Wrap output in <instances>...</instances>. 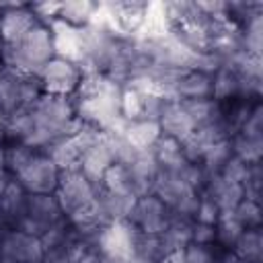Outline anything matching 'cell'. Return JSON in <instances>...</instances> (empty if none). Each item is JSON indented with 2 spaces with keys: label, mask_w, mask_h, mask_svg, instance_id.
<instances>
[{
  "label": "cell",
  "mask_w": 263,
  "mask_h": 263,
  "mask_svg": "<svg viewBox=\"0 0 263 263\" xmlns=\"http://www.w3.org/2000/svg\"><path fill=\"white\" fill-rule=\"evenodd\" d=\"M97 12V2H86V0H70V2H60V12L58 21H64L72 27H86L92 23V16Z\"/></svg>",
  "instance_id": "603a6c76"
},
{
  "label": "cell",
  "mask_w": 263,
  "mask_h": 263,
  "mask_svg": "<svg viewBox=\"0 0 263 263\" xmlns=\"http://www.w3.org/2000/svg\"><path fill=\"white\" fill-rule=\"evenodd\" d=\"M201 193H205L208 197L214 199L220 214L222 212H234V208L245 199L242 185L228 183L220 175H205V183H203Z\"/></svg>",
  "instance_id": "5bb4252c"
},
{
  "label": "cell",
  "mask_w": 263,
  "mask_h": 263,
  "mask_svg": "<svg viewBox=\"0 0 263 263\" xmlns=\"http://www.w3.org/2000/svg\"><path fill=\"white\" fill-rule=\"evenodd\" d=\"M230 138V132L226 127L224 121L220 123H214V125H205V127H195L183 142H181V148H183V154L189 162H197L203 158V154L220 140H226Z\"/></svg>",
  "instance_id": "8fae6325"
},
{
  "label": "cell",
  "mask_w": 263,
  "mask_h": 263,
  "mask_svg": "<svg viewBox=\"0 0 263 263\" xmlns=\"http://www.w3.org/2000/svg\"><path fill=\"white\" fill-rule=\"evenodd\" d=\"M230 156H232V144H230V138H226V140L216 142V144L203 154V158L199 160V166L203 168L205 175H216V173H220V168L224 166V162H226Z\"/></svg>",
  "instance_id": "83f0119b"
},
{
  "label": "cell",
  "mask_w": 263,
  "mask_h": 263,
  "mask_svg": "<svg viewBox=\"0 0 263 263\" xmlns=\"http://www.w3.org/2000/svg\"><path fill=\"white\" fill-rule=\"evenodd\" d=\"M0 263H2V261H0Z\"/></svg>",
  "instance_id": "ee69618b"
},
{
  "label": "cell",
  "mask_w": 263,
  "mask_h": 263,
  "mask_svg": "<svg viewBox=\"0 0 263 263\" xmlns=\"http://www.w3.org/2000/svg\"><path fill=\"white\" fill-rule=\"evenodd\" d=\"M37 154V150L25 146V144H18V142H12L8 148H6V173L16 177L27 164L29 160Z\"/></svg>",
  "instance_id": "4dcf8cb0"
},
{
  "label": "cell",
  "mask_w": 263,
  "mask_h": 263,
  "mask_svg": "<svg viewBox=\"0 0 263 263\" xmlns=\"http://www.w3.org/2000/svg\"><path fill=\"white\" fill-rule=\"evenodd\" d=\"M236 134H245L249 138H261L263 140V107L257 103L249 115V119L242 123V127Z\"/></svg>",
  "instance_id": "e575fe53"
},
{
  "label": "cell",
  "mask_w": 263,
  "mask_h": 263,
  "mask_svg": "<svg viewBox=\"0 0 263 263\" xmlns=\"http://www.w3.org/2000/svg\"><path fill=\"white\" fill-rule=\"evenodd\" d=\"M177 99L179 101H195V99H210L212 97V74L189 70L177 82Z\"/></svg>",
  "instance_id": "2e32d148"
},
{
  "label": "cell",
  "mask_w": 263,
  "mask_h": 263,
  "mask_svg": "<svg viewBox=\"0 0 263 263\" xmlns=\"http://www.w3.org/2000/svg\"><path fill=\"white\" fill-rule=\"evenodd\" d=\"M97 199H99V205L103 210V216H105L107 224H111V222L129 220V214H132L134 203H136L138 197L129 195V193H111V191L99 189Z\"/></svg>",
  "instance_id": "9a60e30c"
},
{
  "label": "cell",
  "mask_w": 263,
  "mask_h": 263,
  "mask_svg": "<svg viewBox=\"0 0 263 263\" xmlns=\"http://www.w3.org/2000/svg\"><path fill=\"white\" fill-rule=\"evenodd\" d=\"M168 220H171L168 208L154 193L138 197L129 214V222L142 234H160L168 226Z\"/></svg>",
  "instance_id": "ba28073f"
},
{
  "label": "cell",
  "mask_w": 263,
  "mask_h": 263,
  "mask_svg": "<svg viewBox=\"0 0 263 263\" xmlns=\"http://www.w3.org/2000/svg\"><path fill=\"white\" fill-rule=\"evenodd\" d=\"M214 228H216V240L224 249H228V251L234 247V242L238 240V236L245 232L242 224L234 218L232 212H222L220 218H218V222L214 224Z\"/></svg>",
  "instance_id": "4316f807"
},
{
  "label": "cell",
  "mask_w": 263,
  "mask_h": 263,
  "mask_svg": "<svg viewBox=\"0 0 263 263\" xmlns=\"http://www.w3.org/2000/svg\"><path fill=\"white\" fill-rule=\"evenodd\" d=\"M43 154H47L60 171H66V168L78 166L82 148H80V144H78V140L74 136H66V138H60L53 144H49L43 150Z\"/></svg>",
  "instance_id": "d6986e66"
},
{
  "label": "cell",
  "mask_w": 263,
  "mask_h": 263,
  "mask_svg": "<svg viewBox=\"0 0 263 263\" xmlns=\"http://www.w3.org/2000/svg\"><path fill=\"white\" fill-rule=\"evenodd\" d=\"M240 29L242 35V47L245 51H249L251 55L261 58L263 53V12L253 14Z\"/></svg>",
  "instance_id": "484cf974"
},
{
  "label": "cell",
  "mask_w": 263,
  "mask_h": 263,
  "mask_svg": "<svg viewBox=\"0 0 263 263\" xmlns=\"http://www.w3.org/2000/svg\"><path fill=\"white\" fill-rule=\"evenodd\" d=\"M152 154L156 158V164L160 171H166V173H177L181 166H185L189 160L185 158L183 154V148H181V142L168 138V136H160L156 140V144L152 146Z\"/></svg>",
  "instance_id": "e0dca14e"
},
{
  "label": "cell",
  "mask_w": 263,
  "mask_h": 263,
  "mask_svg": "<svg viewBox=\"0 0 263 263\" xmlns=\"http://www.w3.org/2000/svg\"><path fill=\"white\" fill-rule=\"evenodd\" d=\"M183 253H185V263H214V251L210 247L189 242L183 249Z\"/></svg>",
  "instance_id": "d590c367"
},
{
  "label": "cell",
  "mask_w": 263,
  "mask_h": 263,
  "mask_svg": "<svg viewBox=\"0 0 263 263\" xmlns=\"http://www.w3.org/2000/svg\"><path fill=\"white\" fill-rule=\"evenodd\" d=\"M4 72V64H2V58H0V74Z\"/></svg>",
  "instance_id": "7bdbcfd3"
},
{
  "label": "cell",
  "mask_w": 263,
  "mask_h": 263,
  "mask_svg": "<svg viewBox=\"0 0 263 263\" xmlns=\"http://www.w3.org/2000/svg\"><path fill=\"white\" fill-rule=\"evenodd\" d=\"M249 166L251 164H245L242 160H238L236 156H230L226 162H224V166L220 168V173H216V175H220L224 181H228V183H236V185H245L247 183V177H249Z\"/></svg>",
  "instance_id": "d6a6232c"
},
{
  "label": "cell",
  "mask_w": 263,
  "mask_h": 263,
  "mask_svg": "<svg viewBox=\"0 0 263 263\" xmlns=\"http://www.w3.org/2000/svg\"><path fill=\"white\" fill-rule=\"evenodd\" d=\"M218 218H220V210L214 203V199L199 191V203H197L193 222H201V224H212L214 226L218 222Z\"/></svg>",
  "instance_id": "836d02e7"
},
{
  "label": "cell",
  "mask_w": 263,
  "mask_h": 263,
  "mask_svg": "<svg viewBox=\"0 0 263 263\" xmlns=\"http://www.w3.org/2000/svg\"><path fill=\"white\" fill-rule=\"evenodd\" d=\"M14 179L31 195H37V193H55V189L60 185V168L53 164V160L47 154L37 152L29 160V164Z\"/></svg>",
  "instance_id": "8992f818"
},
{
  "label": "cell",
  "mask_w": 263,
  "mask_h": 263,
  "mask_svg": "<svg viewBox=\"0 0 263 263\" xmlns=\"http://www.w3.org/2000/svg\"><path fill=\"white\" fill-rule=\"evenodd\" d=\"M97 191L99 189L82 175V171L78 166H74V168L60 171V185L53 195H55L64 216L68 218L74 212H78L80 208H84L88 201H92Z\"/></svg>",
  "instance_id": "277c9868"
},
{
  "label": "cell",
  "mask_w": 263,
  "mask_h": 263,
  "mask_svg": "<svg viewBox=\"0 0 263 263\" xmlns=\"http://www.w3.org/2000/svg\"><path fill=\"white\" fill-rule=\"evenodd\" d=\"M232 144V156L242 160L245 164H257L263 156V140L261 138H249L245 134H234L230 138Z\"/></svg>",
  "instance_id": "d4e9b609"
},
{
  "label": "cell",
  "mask_w": 263,
  "mask_h": 263,
  "mask_svg": "<svg viewBox=\"0 0 263 263\" xmlns=\"http://www.w3.org/2000/svg\"><path fill=\"white\" fill-rule=\"evenodd\" d=\"M191 226H193V220L179 218V216H173L171 214L168 226L160 232V238H162V245H164L166 253H171V251H183L191 242Z\"/></svg>",
  "instance_id": "7402d4cb"
},
{
  "label": "cell",
  "mask_w": 263,
  "mask_h": 263,
  "mask_svg": "<svg viewBox=\"0 0 263 263\" xmlns=\"http://www.w3.org/2000/svg\"><path fill=\"white\" fill-rule=\"evenodd\" d=\"M101 189L111 191V193H132V181H129V173L125 164H111L103 179H101Z\"/></svg>",
  "instance_id": "f1b7e54d"
},
{
  "label": "cell",
  "mask_w": 263,
  "mask_h": 263,
  "mask_svg": "<svg viewBox=\"0 0 263 263\" xmlns=\"http://www.w3.org/2000/svg\"><path fill=\"white\" fill-rule=\"evenodd\" d=\"M240 263H261L263 259V232L261 228H247L230 249Z\"/></svg>",
  "instance_id": "ffe728a7"
},
{
  "label": "cell",
  "mask_w": 263,
  "mask_h": 263,
  "mask_svg": "<svg viewBox=\"0 0 263 263\" xmlns=\"http://www.w3.org/2000/svg\"><path fill=\"white\" fill-rule=\"evenodd\" d=\"M4 47H6V41H4V37H2V31H0V58H2V51H4Z\"/></svg>",
  "instance_id": "b9f144b4"
},
{
  "label": "cell",
  "mask_w": 263,
  "mask_h": 263,
  "mask_svg": "<svg viewBox=\"0 0 263 263\" xmlns=\"http://www.w3.org/2000/svg\"><path fill=\"white\" fill-rule=\"evenodd\" d=\"M138 232L140 230L129 220L111 222L97 232L92 245L109 263H125L132 257H136Z\"/></svg>",
  "instance_id": "7a4b0ae2"
},
{
  "label": "cell",
  "mask_w": 263,
  "mask_h": 263,
  "mask_svg": "<svg viewBox=\"0 0 263 263\" xmlns=\"http://www.w3.org/2000/svg\"><path fill=\"white\" fill-rule=\"evenodd\" d=\"M164 255H166V249L162 245L160 234L138 232V240H136V257L138 259H144L148 263H158Z\"/></svg>",
  "instance_id": "f546056e"
},
{
  "label": "cell",
  "mask_w": 263,
  "mask_h": 263,
  "mask_svg": "<svg viewBox=\"0 0 263 263\" xmlns=\"http://www.w3.org/2000/svg\"><path fill=\"white\" fill-rule=\"evenodd\" d=\"M187 115L191 117L195 127H205L224 121V107L216 99H195V101H181Z\"/></svg>",
  "instance_id": "ac0fdd59"
},
{
  "label": "cell",
  "mask_w": 263,
  "mask_h": 263,
  "mask_svg": "<svg viewBox=\"0 0 263 263\" xmlns=\"http://www.w3.org/2000/svg\"><path fill=\"white\" fill-rule=\"evenodd\" d=\"M234 218L242 224V228H259L261 226V201H253V199H242L236 208H234Z\"/></svg>",
  "instance_id": "1f68e13d"
},
{
  "label": "cell",
  "mask_w": 263,
  "mask_h": 263,
  "mask_svg": "<svg viewBox=\"0 0 263 263\" xmlns=\"http://www.w3.org/2000/svg\"><path fill=\"white\" fill-rule=\"evenodd\" d=\"M10 177H12V175H8L6 171H4V173H0V203H2V193H4V189H6L8 181H10ZM0 226H4L2 218H0Z\"/></svg>",
  "instance_id": "ab89813d"
},
{
  "label": "cell",
  "mask_w": 263,
  "mask_h": 263,
  "mask_svg": "<svg viewBox=\"0 0 263 263\" xmlns=\"http://www.w3.org/2000/svg\"><path fill=\"white\" fill-rule=\"evenodd\" d=\"M123 136L136 150H150L156 144V140L162 136V132L158 121L142 119V121H129Z\"/></svg>",
  "instance_id": "44dd1931"
},
{
  "label": "cell",
  "mask_w": 263,
  "mask_h": 263,
  "mask_svg": "<svg viewBox=\"0 0 263 263\" xmlns=\"http://www.w3.org/2000/svg\"><path fill=\"white\" fill-rule=\"evenodd\" d=\"M64 218L66 216H64V212H62L53 193H37V195L27 193L25 212L16 220L14 228L39 238L41 234H45L51 226H55Z\"/></svg>",
  "instance_id": "3957f363"
},
{
  "label": "cell",
  "mask_w": 263,
  "mask_h": 263,
  "mask_svg": "<svg viewBox=\"0 0 263 263\" xmlns=\"http://www.w3.org/2000/svg\"><path fill=\"white\" fill-rule=\"evenodd\" d=\"M214 263H240L236 259V255L228 249H224L222 253H214Z\"/></svg>",
  "instance_id": "74e56055"
},
{
  "label": "cell",
  "mask_w": 263,
  "mask_h": 263,
  "mask_svg": "<svg viewBox=\"0 0 263 263\" xmlns=\"http://www.w3.org/2000/svg\"><path fill=\"white\" fill-rule=\"evenodd\" d=\"M158 263H185V253L183 251H171Z\"/></svg>",
  "instance_id": "f35d334b"
},
{
  "label": "cell",
  "mask_w": 263,
  "mask_h": 263,
  "mask_svg": "<svg viewBox=\"0 0 263 263\" xmlns=\"http://www.w3.org/2000/svg\"><path fill=\"white\" fill-rule=\"evenodd\" d=\"M43 92L49 95H62V97H70L76 92L80 80H82V72L76 64L62 60V58H51L41 72L37 74Z\"/></svg>",
  "instance_id": "52a82bcc"
},
{
  "label": "cell",
  "mask_w": 263,
  "mask_h": 263,
  "mask_svg": "<svg viewBox=\"0 0 263 263\" xmlns=\"http://www.w3.org/2000/svg\"><path fill=\"white\" fill-rule=\"evenodd\" d=\"M6 171V148L0 144V173Z\"/></svg>",
  "instance_id": "60d3db41"
},
{
  "label": "cell",
  "mask_w": 263,
  "mask_h": 263,
  "mask_svg": "<svg viewBox=\"0 0 263 263\" xmlns=\"http://www.w3.org/2000/svg\"><path fill=\"white\" fill-rule=\"evenodd\" d=\"M51 58H55L53 37H51L49 27L41 23L33 27L16 43H8L2 51L4 68L16 74H23V76H37Z\"/></svg>",
  "instance_id": "6da1fadb"
},
{
  "label": "cell",
  "mask_w": 263,
  "mask_h": 263,
  "mask_svg": "<svg viewBox=\"0 0 263 263\" xmlns=\"http://www.w3.org/2000/svg\"><path fill=\"white\" fill-rule=\"evenodd\" d=\"M214 240H216V228H214L212 224L193 222V226H191V242L210 247Z\"/></svg>",
  "instance_id": "8d00e7d4"
},
{
  "label": "cell",
  "mask_w": 263,
  "mask_h": 263,
  "mask_svg": "<svg viewBox=\"0 0 263 263\" xmlns=\"http://www.w3.org/2000/svg\"><path fill=\"white\" fill-rule=\"evenodd\" d=\"M158 125H160L162 136H168L177 142H183L195 129V125H193L191 117L187 115L181 101H166L164 103L160 117H158Z\"/></svg>",
  "instance_id": "4fadbf2b"
},
{
  "label": "cell",
  "mask_w": 263,
  "mask_h": 263,
  "mask_svg": "<svg viewBox=\"0 0 263 263\" xmlns=\"http://www.w3.org/2000/svg\"><path fill=\"white\" fill-rule=\"evenodd\" d=\"M111 164H113V156H111V150H109V144H107V136L105 134L95 144L86 146L82 150V154H80V160H78V168L82 171V175L97 189H101V179H103L105 171Z\"/></svg>",
  "instance_id": "7c38bea8"
},
{
  "label": "cell",
  "mask_w": 263,
  "mask_h": 263,
  "mask_svg": "<svg viewBox=\"0 0 263 263\" xmlns=\"http://www.w3.org/2000/svg\"><path fill=\"white\" fill-rule=\"evenodd\" d=\"M238 92H240L238 74L226 66H220L212 74V99H216L218 103L234 101V99H238Z\"/></svg>",
  "instance_id": "cb8c5ba5"
},
{
  "label": "cell",
  "mask_w": 263,
  "mask_h": 263,
  "mask_svg": "<svg viewBox=\"0 0 263 263\" xmlns=\"http://www.w3.org/2000/svg\"><path fill=\"white\" fill-rule=\"evenodd\" d=\"M37 25H39V18L35 16L29 4H8L0 12V31L6 45L16 43Z\"/></svg>",
  "instance_id": "30bf717a"
},
{
  "label": "cell",
  "mask_w": 263,
  "mask_h": 263,
  "mask_svg": "<svg viewBox=\"0 0 263 263\" xmlns=\"http://www.w3.org/2000/svg\"><path fill=\"white\" fill-rule=\"evenodd\" d=\"M43 245L37 236L18 228H6L0 232V261L2 263H41Z\"/></svg>",
  "instance_id": "5b68a950"
},
{
  "label": "cell",
  "mask_w": 263,
  "mask_h": 263,
  "mask_svg": "<svg viewBox=\"0 0 263 263\" xmlns=\"http://www.w3.org/2000/svg\"><path fill=\"white\" fill-rule=\"evenodd\" d=\"M51 37H53V51L55 58L68 60L76 66H80L84 58V33L78 27H72L64 21H51L49 25Z\"/></svg>",
  "instance_id": "9c48e42d"
}]
</instances>
